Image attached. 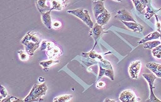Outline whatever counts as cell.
Here are the masks:
<instances>
[{"label":"cell","instance_id":"9c48e42d","mask_svg":"<svg viewBox=\"0 0 161 102\" xmlns=\"http://www.w3.org/2000/svg\"><path fill=\"white\" fill-rule=\"evenodd\" d=\"M123 24L127 27L129 30H130L134 32L137 33H141L143 32L144 27L142 25L137 22H134L121 21Z\"/></svg>","mask_w":161,"mask_h":102},{"label":"cell","instance_id":"1f68e13d","mask_svg":"<svg viewBox=\"0 0 161 102\" xmlns=\"http://www.w3.org/2000/svg\"><path fill=\"white\" fill-rule=\"evenodd\" d=\"M105 0H93V2L96 1H103L104 2Z\"/></svg>","mask_w":161,"mask_h":102},{"label":"cell","instance_id":"52a82bcc","mask_svg":"<svg viewBox=\"0 0 161 102\" xmlns=\"http://www.w3.org/2000/svg\"><path fill=\"white\" fill-rule=\"evenodd\" d=\"M104 29L102 27V25H99L97 23L94 24V26L92 29H91L90 31H89V36H92V38L95 40V45L94 48L92 49V51L94 50L95 48V46L97 44V40L102 35L105 33Z\"/></svg>","mask_w":161,"mask_h":102},{"label":"cell","instance_id":"4316f807","mask_svg":"<svg viewBox=\"0 0 161 102\" xmlns=\"http://www.w3.org/2000/svg\"><path fill=\"white\" fill-rule=\"evenodd\" d=\"M1 102H24V100H21V99L16 98V97L11 96V97H9V98H5V99H3V100H2Z\"/></svg>","mask_w":161,"mask_h":102},{"label":"cell","instance_id":"6da1fadb","mask_svg":"<svg viewBox=\"0 0 161 102\" xmlns=\"http://www.w3.org/2000/svg\"><path fill=\"white\" fill-rule=\"evenodd\" d=\"M42 42V37L37 33L29 32L25 34L20 43L25 46V51L29 55L34 54Z\"/></svg>","mask_w":161,"mask_h":102},{"label":"cell","instance_id":"d6a6232c","mask_svg":"<svg viewBox=\"0 0 161 102\" xmlns=\"http://www.w3.org/2000/svg\"><path fill=\"white\" fill-rule=\"evenodd\" d=\"M113 1L118 2H122V0H113Z\"/></svg>","mask_w":161,"mask_h":102},{"label":"cell","instance_id":"5bb4252c","mask_svg":"<svg viewBox=\"0 0 161 102\" xmlns=\"http://www.w3.org/2000/svg\"><path fill=\"white\" fill-rule=\"evenodd\" d=\"M161 37V34L158 32V31L153 32L149 34L148 35L145 36V37L140 40L138 43L139 44H144V43L153 40H156V39H160Z\"/></svg>","mask_w":161,"mask_h":102},{"label":"cell","instance_id":"83f0119b","mask_svg":"<svg viewBox=\"0 0 161 102\" xmlns=\"http://www.w3.org/2000/svg\"><path fill=\"white\" fill-rule=\"evenodd\" d=\"M62 26V23L59 21L56 20L53 22L52 23V27L55 30H58L60 29Z\"/></svg>","mask_w":161,"mask_h":102},{"label":"cell","instance_id":"d4e9b609","mask_svg":"<svg viewBox=\"0 0 161 102\" xmlns=\"http://www.w3.org/2000/svg\"><path fill=\"white\" fill-rule=\"evenodd\" d=\"M8 95V92H7V90L2 85H1V101H2L3 98L5 99V98H6Z\"/></svg>","mask_w":161,"mask_h":102},{"label":"cell","instance_id":"d6986e66","mask_svg":"<svg viewBox=\"0 0 161 102\" xmlns=\"http://www.w3.org/2000/svg\"><path fill=\"white\" fill-rule=\"evenodd\" d=\"M51 11L58 10L61 11L64 8V6L57 0H51L50 1Z\"/></svg>","mask_w":161,"mask_h":102},{"label":"cell","instance_id":"7c38bea8","mask_svg":"<svg viewBox=\"0 0 161 102\" xmlns=\"http://www.w3.org/2000/svg\"><path fill=\"white\" fill-rule=\"evenodd\" d=\"M93 10L94 16L96 19L100 14L104 12L107 9L104 6V2L96 1L93 2Z\"/></svg>","mask_w":161,"mask_h":102},{"label":"cell","instance_id":"30bf717a","mask_svg":"<svg viewBox=\"0 0 161 102\" xmlns=\"http://www.w3.org/2000/svg\"><path fill=\"white\" fill-rule=\"evenodd\" d=\"M51 0H36L35 3L38 11L41 13L51 11V7L47 5V3Z\"/></svg>","mask_w":161,"mask_h":102},{"label":"cell","instance_id":"ba28073f","mask_svg":"<svg viewBox=\"0 0 161 102\" xmlns=\"http://www.w3.org/2000/svg\"><path fill=\"white\" fill-rule=\"evenodd\" d=\"M117 14L115 15V18L121 21L134 22H136L131 15L125 9L119 10L116 12Z\"/></svg>","mask_w":161,"mask_h":102},{"label":"cell","instance_id":"ffe728a7","mask_svg":"<svg viewBox=\"0 0 161 102\" xmlns=\"http://www.w3.org/2000/svg\"><path fill=\"white\" fill-rule=\"evenodd\" d=\"M161 42L160 41L155 40L153 41H148L143 44V48L145 50H152L156 48L161 44Z\"/></svg>","mask_w":161,"mask_h":102},{"label":"cell","instance_id":"9a60e30c","mask_svg":"<svg viewBox=\"0 0 161 102\" xmlns=\"http://www.w3.org/2000/svg\"><path fill=\"white\" fill-rule=\"evenodd\" d=\"M52 11L47 12L44 13H42V21L43 23L44 24L45 26L47 29H52V23L51 17H50V12Z\"/></svg>","mask_w":161,"mask_h":102},{"label":"cell","instance_id":"f546056e","mask_svg":"<svg viewBox=\"0 0 161 102\" xmlns=\"http://www.w3.org/2000/svg\"><path fill=\"white\" fill-rule=\"evenodd\" d=\"M60 3H62L64 6H66V5L68 3L69 0H57Z\"/></svg>","mask_w":161,"mask_h":102},{"label":"cell","instance_id":"4dcf8cb0","mask_svg":"<svg viewBox=\"0 0 161 102\" xmlns=\"http://www.w3.org/2000/svg\"><path fill=\"white\" fill-rule=\"evenodd\" d=\"M137 1H140L141 2V3L143 1V0H132V2L133 3Z\"/></svg>","mask_w":161,"mask_h":102},{"label":"cell","instance_id":"8992f818","mask_svg":"<svg viewBox=\"0 0 161 102\" xmlns=\"http://www.w3.org/2000/svg\"><path fill=\"white\" fill-rule=\"evenodd\" d=\"M142 67V62L140 60L131 62L129 67V73L132 79H137Z\"/></svg>","mask_w":161,"mask_h":102},{"label":"cell","instance_id":"8fae6325","mask_svg":"<svg viewBox=\"0 0 161 102\" xmlns=\"http://www.w3.org/2000/svg\"><path fill=\"white\" fill-rule=\"evenodd\" d=\"M147 69L152 72L158 78H161V64L153 62L147 63L146 64Z\"/></svg>","mask_w":161,"mask_h":102},{"label":"cell","instance_id":"603a6c76","mask_svg":"<svg viewBox=\"0 0 161 102\" xmlns=\"http://www.w3.org/2000/svg\"><path fill=\"white\" fill-rule=\"evenodd\" d=\"M161 41V37L160 38ZM152 53L153 57L156 59H161V45L152 50Z\"/></svg>","mask_w":161,"mask_h":102},{"label":"cell","instance_id":"484cf974","mask_svg":"<svg viewBox=\"0 0 161 102\" xmlns=\"http://www.w3.org/2000/svg\"><path fill=\"white\" fill-rule=\"evenodd\" d=\"M156 19V23H155V27H156L157 31L161 34V21L159 19L158 16L156 14L154 15Z\"/></svg>","mask_w":161,"mask_h":102},{"label":"cell","instance_id":"7402d4cb","mask_svg":"<svg viewBox=\"0 0 161 102\" xmlns=\"http://www.w3.org/2000/svg\"><path fill=\"white\" fill-rule=\"evenodd\" d=\"M73 98V96L69 94H64L59 95L54 99V102H69Z\"/></svg>","mask_w":161,"mask_h":102},{"label":"cell","instance_id":"ac0fdd59","mask_svg":"<svg viewBox=\"0 0 161 102\" xmlns=\"http://www.w3.org/2000/svg\"><path fill=\"white\" fill-rule=\"evenodd\" d=\"M58 63H59V61H58V60L50 59V60H46V61L40 62L39 63V65L43 68L44 70H46V69L47 70V69H48L49 67H52L54 65Z\"/></svg>","mask_w":161,"mask_h":102},{"label":"cell","instance_id":"836d02e7","mask_svg":"<svg viewBox=\"0 0 161 102\" xmlns=\"http://www.w3.org/2000/svg\"><path fill=\"white\" fill-rule=\"evenodd\" d=\"M158 10H159V11H160V10H161V8H160V9H158Z\"/></svg>","mask_w":161,"mask_h":102},{"label":"cell","instance_id":"f1b7e54d","mask_svg":"<svg viewBox=\"0 0 161 102\" xmlns=\"http://www.w3.org/2000/svg\"><path fill=\"white\" fill-rule=\"evenodd\" d=\"M106 86V83L103 81H99L97 84V87L98 88H103Z\"/></svg>","mask_w":161,"mask_h":102},{"label":"cell","instance_id":"277c9868","mask_svg":"<svg viewBox=\"0 0 161 102\" xmlns=\"http://www.w3.org/2000/svg\"><path fill=\"white\" fill-rule=\"evenodd\" d=\"M142 76L147 81L149 84L150 90V94L149 98L145 102H161V100L158 99L153 92V89L155 88L154 86V82L157 77L153 73H144Z\"/></svg>","mask_w":161,"mask_h":102},{"label":"cell","instance_id":"5b68a950","mask_svg":"<svg viewBox=\"0 0 161 102\" xmlns=\"http://www.w3.org/2000/svg\"><path fill=\"white\" fill-rule=\"evenodd\" d=\"M119 100L122 102H138L141 101L134 91L130 89L122 91L120 94Z\"/></svg>","mask_w":161,"mask_h":102},{"label":"cell","instance_id":"cb8c5ba5","mask_svg":"<svg viewBox=\"0 0 161 102\" xmlns=\"http://www.w3.org/2000/svg\"><path fill=\"white\" fill-rule=\"evenodd\" d=\"M19 58L20 60L23 62H26L29 60V54L26 51H18Z\"/></svg>","mask_w":161,"mask_h":102},{"label":"cell","instance_id":"2e32d148","mask_svg":"<svg viewBox=\"0 0 161 102\" xmlns=\"http://www.w3.org/2000/svg\"><path fill=\"white\" fill-rule=\"evenodd\" d=\"M47 54L49 58L53 59L62 55L63 54V52H62V49H60V47L56 45L54 48L47 51Z\"/></svg>","mask_w":161,"mask_h":102},{"label":"cell","instance_id":"e0dca14e","mask_svg":"<svg viewBox=\"0 0 161 102\" xmlns=\"http://www.w3.org/2000/svg\"><path fill=\"white\" fill-rule=\"evenodd\" d=\"M159 11V10H156L153 7L152 5H151V0H149L147 6L146 13L145 14V18L147 19H150L153 15H155Z\"/></svg>","mask_w":161,"mask_h":102},{"label":"cell","instance_id":"7a4b0ae2","mask_svg":"<svg viewBox=\"0 0 161 102\" xmlns=\"http://www.w3.org/2000/svg\"><path fill=\"white\" fill-rule=\"evenodd\" d=\"M47 87L45 83L34 84L30 93L24 99V102H38L43 100L45 95Z\"/></svg>","mask_w":161,"mask_h":102},{"label":"cell","instance_id":"3957f363","mask_svg":"<svg viewBox=\"0 0 161 102\" xmlns=\"http://www.w3.org/2000/svg\"><path fill=\"white\" fill-rule=\"evenodd\" d=\"M68 13L73 14L81 20L84 23L86 24L90 29H92L94 24L91 18L88 11L86 9H77L67 11Z\"/></svg>","mask_w":161,"mask_h":102},{"label":"cell","instance_id":"4fadbf2b","mask_svg":"<svg viewBox=\"0 0 161 102\" xmlns=\"http://www.w3.org/2000/svg\"><path fill=\"white\" fill-rule=\"evenodd\" d=\"M111 16V14L109 13L107 10H106L104 12L100 14L96 18L97 23L98 24L102 26L105 25L108 22Z\"/></svg>","mask_w":161,"mask_h":102},{"label":"cell","instance_id":"44dd1931","mask_svg":"<svg viewBox=\"0 0 161 102\" xmlns=\"http://www.w3.org/2000/svg\"><path fill=\"white\" fill-rule=\"evenodd\" d=\"M55 46V44L52 41L44 40L42 42L40 50L42 51L47 50V51L52 49V48H54Z\"/></svg>","mask_w":161,"mask_h":102}]
</instances>
